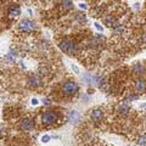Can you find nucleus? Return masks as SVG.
I'll use <instances>...</instances> for the list:
<instances>
[{"label": "nucleus", "mask_w": 146, "mask_h": 146, "mask_svg": "<svg viewBox=\"0 0 146 146\" xmlns=\"http://www.w3.org/2000/svg\"><path fill=\"white\" fill-rule=\"evenodd\" d=\"M133 71L136 73V74H140V73L143 72V66H141V65H135L133 67Z\"/></svg>", "instance_id": "f8f14e48"}, {"label": "nucleus", "mask_w": 146, "mask_h": 146, "mask_svg": "<svg viewBox=\"0 0 146 146\" xmlns=\"http://www.w3.org/2000/svg\"><path fill=\"white\" fill-rule=\"evenodd\" d=\"M95 27H96V28H98V29H99L100 32H102V27H101V26H100L99 23H95Z\"/></svg>", "instance_id": "f3484780"}, {"label": "nucleus", "mask_w": 146, "mask_h": 146, "mask_svg": "<svg viewBox=\"0 0 146 146\" xmlns=\"http://www.w3.org/2000/svg\"><path fill=\"white\" fill-rule=\"evenodd\" d=\"M49 140H50V136H49V135H44L43 138H42V141H43V143H48Z\"/></svg>", "instance_id": "2eb2a0df"}, {"label": "nucleus", "mask_w": 146, "mask_h": 146, "mask_svg": "<svg viewBox=\"0 0 146 146\" xmlns=\"http://www.w3.org/2000/svg\"><path fill=\"white\" fill-rule=\"evenodd\" d=\"M79 119V115H78V112L77 111H72L71 113H70V122H77Z\"/></svg>", "instance_id": "9d476101"}, {"label": "nucleus", "mask_w": 146, "mask_h": 146, "mask_svg": "<svg viewBox=\"0 0 146 146\" xmlns=\"http://www.w3.org/2000/svg\"><path fill=\"white\" fill-rule=\"evenodd\" d=\"M21 31L23 32H33L35 29V23L32 20H22L18 25Z\"/></svg>", "instance_id": "20e7f679"}, {"label": "nucleus", "mask_w": 146, "mask_h": 146, "mask_svg": "<svg viewBox=\"0 0 146 146\" xmlns=\"http://www.w3.org/2000/svg\"><path fill=\"white\" fill-rule=\"evenodd\" d=\"M138 143H139L141 146H146V135L141 136V138L139 139V141H138Z\"/></svg>", "instance_id": "4468645a"}, {"label": "nucleus", "mask_w": 146, "mask_h": 146, "mask_svg": "<svg viewBox=\"0 0 146 146\" xmlns=\"http://www.w3.org/2000/svg\"><path fill=\"white\" fill-rule=\"evenodd\" d=\"M72 70H73V71H74L76 73H79V68H78V67H77V66H74V65H72Z\"/></svg>", "instance_id": "dca6fc26"}, {"label": "nucleus", "mask_w": 146, "mask_h": 146, "mask_svg": "<svg viewBox=\"0 0 146 146\" xmlns=\"http://www.w3.org/2000/svg\"><path fill=\"white\" fill-rule=\"evenodd\" d=\"M58 46H60V49L62 50V51H65L66 54L68 55H73L76 52V44L71 42V40H68V39H65V40H62V42L58 44Z\"/></svg>", "instance_id": "f257e3e1"}, {"label": "nucleus", "mask_w": 146, "mask_h": 146, "mask_svg": "<svg viewBox=\"0 0 146 146\" xmlns=\"http://www.w3.org/2000/svg\"><path fill=\"white\" fill-rule=\"evenodd\" d=\"M102 117H104V113H102V111H100V110H95V111H93L90 115V118L94 122H100L102 119Z\"/></svg>", "instance_id": "0eeeda50"}, {"label": "nucleus", "mask_w": 146, "mask_h": 146, "mask_svg": "<svg viewBox=\"0 0 146 146\" xmlns=\"http://www.w3.org/2000/svg\"><path fill=\"white\" fill-rule=\"evenodd\" d=\"M57 118H58V116H57L56 112H54V111H46L43 115L42 121H43L44 124H51V123L57 121Z\"/></svg>", "instance_id": "7ed1b4c3"}, {"label": "nucleus", "mask_w": 146, "mask_h": 146, "mask_svg": "<svg viewBox=\"0 0 146 146\" xmlns=\"http://www.w3.org/2000/svg\"><path fill=\"white\" fill-rule=\"evenodd\" d=\"M28 83H29L31 88H36V86L40 84V79H39L36 76H32L31 78L28 79Z\"/></svg>", "instance_id": "6e6552de"}, {"label": "nucleus", "mask_w": 146, "mask_h": 146, "mask_svg": "<svg viewBox=\"0 0 146 146\" xmlns=\"http://www.w3.org/2000/svg\"><path fill=\"white\" fill-rule=\"evenodd\" d=\"M32 104H33V105H36V104H38V100H36V99H33V100H32Z\"/></svg>", "instance_id": "a211bd4d"}, {"label": "nucleus", "mask_w": 146, "mask_h": 146, "mask_svg": "<svg viewBox=\"0 0 146 146\" xmlns=\"http://www.w3.org/2000/svg\"><path fill=\"white\" fill-rule=\"evenodd\" d=\"M78 89H79V86H78V84H77L76 82H66V83L63 84V86H62V91H63V94L65 95L76 94L77 91H78Z\"/></svg>", "instance_id": "f03ea898"}, {"label": "nucleus", "mask_w": 146, "mask_h": 146, "mask_svg": "<svg viewBox=\"0 0 146 146\" xmlns=\"http://www.w3.org/2000/svg\"><path fill=\"white\" fill-rule=\"evenodd\" d=\"M119 112L123 113V115H127V113L129 112V106H128L127 104H122V105H119Z\"/></svg>", "instance_id": "9b49d317"}, {"label": "nucleus", "mask_w": 146, "mask_h": 146, "mask_svg": "<svg viewBox=\"0 0 146 146\" xmlns=\"http://www.w3.org/2000/svg\"><path fill=\"white\" fill-rule=\"evenodd\" d=\"M33 127H34V123L31 119H28V118H25L21 122V129H23V130H31Z\"/></svg>", "instance_id": "423d86ee"}, {"label": "nucleus", "mask_w": 146, "mask_h": 146, "mask_svg": "<svg viewBox=\"0 0 146 146\" xmlns=\"http://www.w3.org/2000/svg\"><path fill=\"white\" fill-rule=\"evenodd\" d=\"M72 6H73V3L72 1H63L62 3V7L65 9V10H66V9H71Z\"/></svg>", "instance_id": "ddd939ff"}, {"label": "nucleus", "mask_w": 146, "mask_h": 146, "mask_svg": "<svg viewBox=\"0 0 146 146\" xmlns=\"http://www.w3.org/2000/svg\"><path fill=\"white\" fill-rule=\"evenodd\" d=\"M135 88H136V90H138L139 93H144L145 89H146V83L144 80H138L135 83Z\"/></svg>", "instance_id": "1a4fd4ad"}, {"label": "nucleus", "mask_w": 146, "mask_h": 146, "mask_svg": "<svg viewBox=\"0 0 146 146\" xmlns=\"http://www.w3.org/2000/svg\"><path fill=\"white\" fill-rule=\"evenodd\" d=\"M79 6H80L82 9H86V5H85V4H79Z\"/></svg>", "instance_id": "6ab92c4d"}, {"label": "nucleus", "mask_w": 146, "mask_h": 146, "mask_svg": "<svg viewBox=\"0 0 146 146\" xmlns=\"http://www.w3.org/2000/svg\"><path fill=\"white\" fill-rule=\"evenodd\" d=\"M20 13H21V9H20L18 4H13V5H11L10 9H9V15H10V17H17Z\"/></svg>", "instance_id": "39448f33"}]
</instances>
